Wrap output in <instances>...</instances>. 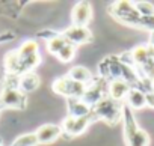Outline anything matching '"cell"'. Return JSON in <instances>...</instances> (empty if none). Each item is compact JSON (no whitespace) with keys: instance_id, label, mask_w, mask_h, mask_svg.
I'll return each instance as SVG.
<instances>
[{"instance_id":"6da1fadb","label":"cell","mask_w":154,"mask_h":146,"mask_svg":"<svg viewBox=\"0 0 154 146\" xmlns=\"http://www.w3.org/2000/svg\"><path fill=\"white\" fill-rule=\"evenodd\" d=\"M98 77L106 82L124 80L131 88H139L143 92H149V80H142L137 71L119 59V56H107L98 65Z\"/></svg>"},{"instance_id":"7a4b0ae2","label":"cell","mask_w":154,"mask_h":146,"mask_svg":"<svg viewBox=\"0 0 154 146\" xmlns=\"http://www.w3.org/2000/svg\"><path fill=\"white\" fill-rule=\"evenodd\" d=\"M122 127H124V140L125 146H149V134L142 130L134 118V113L130 107L124 104L122 109Z\"/></svg>"},{"instance_id":"3957f363","label":"cell","mask_w":154,"mask_h":146,"mask_svg":"<svg viewBox=\"0 0 154 146\" xmlns=\"http://www.w3.org/2000/svg\"><path fill=\"white\" fill-rule=\"evenodd\" d=\"M122 109H124L122 103H116L109 97H106L92 107V116L95 121H103L115 127L122 121Z\"/></svg>"},{"instance_id":"277c9868","label":"cell","mask_w":154,"mask_h":146,"mask_svg":"<svg viewBox=\"0 0 154 146\" xmlns=\"http://www.w3.org/2000/svg\"><path fill=\"white\" fill-rule=\"evenodd\" d=\"M51 89L57 95H62L66 100H69V98H82L83 94H85L86 86L71 80L68 76H63V77H59L53 82Z\"/></svg>"},{"instance_id":"5b68a950","label":"cell","mask_w":154,"mask_h":146,"mask_svg":"<svg viewBox=\"0 0 154 146\" xmlns=\"http://www.w3.org/2000/svg\"><path fill=\"white\" fill-rule=\"evenodd\" d=\"M26 104H27V97L18 88L2 86V92H0V110H6V109L23 110L26 107Z\"/></svg>"},{"instance_id":"8992f818","label":"cell","mask_w":154,"mask_h":146,"mask_svg":"<svg viewBox=\"0 0 154 146\" xmlns=\"http://www.w3.org/2000/svg\"><path fill=\"white\" fill-rule=\"evenodd\" d=\"M107 86H109V82H106V80L101 79V77H94V80L86 86L82 100H83L88 106L94 107V106L98 104L103 98L107 97Z\"/></svg>"},{"instance_id":"52a82bcc","label":"cell","mask_w":154,"mask_h":146,"mask_svg":"<svg viewBox=\"0 0 154 146\" xmlns=\"http://www.w3.org/2000/svg\"><path fill=\"white\" fill-rule=\"evenodd\" d=\"M94 116H83V118H72V116H66L62 121V136L66 137H77L80 136L82 133H85V130L94 122Z\"/></svg>"},{"instance_id":"ba28073f","label":"cell","mask_w":154,"mask_h":146,"mask_svg":"<svg viewBox=\"0 0 154 146\" xmlns=\"http://www.w3.org/2000/svg\"><path fill=\"white\" fill-rule=\"evenodd\" d=\"M62 36L66 39V42L79 47L83 44H89L92 41V32L88 27H80V26H69L63 32H60Z\"/></svg>"},{"instance_id":"9c48e42d","label":"cell","mask_w":154,"mask_h":146,"mask_svg":"<svg viewBox=\"0 0 154 146\" xmlns=\"http://www.w3.org/2000/svg\"><path fill=\"white\" fill-rule=\"evenodd\" d=\"M92 6L89 2H79L72 8V26H80V27H88L89 21L92 20Z\"/></svg>"},{"instance_id":"30bf717a","label":"cell","mask_w":154,"mask_h":146,"mask_svg":"<svg viewBox=\"0 0 154 146\" xmlns=\"http://www.w3.org/2000/svg\"><path fill=\"white\" fill-rule=\"evenodd\" d=\"M35 134H36L39 145H48V143L56 142L59 137H62V128H60V125L45 124V125H41Z\"/></svg>"},{"instance_id":"8fae6325","label":"cell","mask_w":154,"mask_h":146,"mask_svg":"<svg viewBox=\"0 0 154 146\" xmlns=\"http://www.w3.org/2000/svg\"><path fill=\"white\" fill-rule=\"evenodd\" d=\"M131 86L124 82V80H113V82H109V86H107V97L116 103H125V98L130 92Z\"/></svg>"},{"instance_id":"7c38bea8","label":"cell","mask_w":154,"mask_h":146,"mask_svg":"<svg viewBox=\"0 0 154 146\" xmlns=\"http://www.w3.org/2000/svg\"><path fill=\"white\" fill-rule=\"evenodd\" d=\"M66 110H68V116H72V118H83V116L92 115V107L88 106L82 98L66 100Z\"/></svg>"},{"instance_id":"4fadbf2b","label":"cell","mask_w":154,"mask_h":146,"mask_svg":"<svg viewBox=\"0 0 154 146\" xmlns=\"http://www.w3.org/2000/svg\"><path fill=\"white\" fill-rule=\"evenodd\" d=\"M127 107H130L133 112L134 110H140L143 107H146V100H145V92L139 88H131L127 98H125V103H124Z\"/></svg>"},{"instance_id":"5bb4252c","label":"cell","mask_w":154,"mask_h":146,"mask_svg":"<svg viewBox=\"0 0 154 146\" xmlns=\"http://www.w3.org/2000/svg\"><path fill=\"white\" fill-rule=\"evenodd\" d=\"M66 76H68L71 80H74V82H77V83H80V85H85V86H88V85L94 80L92 72H91L88 68L82 66V65L71 68Z\"/></svg>"},{"instance_id":"9a60e30c","label":"cell","mask_w":154,"mask_h":146,"mask_svg":"<svg viewBox=\"0 0 154 146\" xmlns=\"http://www.w3.org/2000/svg\"><path fill=\"white\" fill-rule=\"evenodd\" d=\"M39 77L38 74H35V72H27V74L21 76L20 77V82H18V89L23 92V94H30L33 91H36L39 88Z\"/></svg>"},{"instance_id":"2e32d148","label":"cell","mask_w":154,"mask_h":146,"mask_svg":"<svg viewBox=\"0 0 154 146\" xmlns=\"http://www.w3.org/2000/svg\"><path fill=\"white\" fill-rule=\"evenodd\" d=\"M20 56L17 50H12L6 54L5 57V69H6V76H17L20 77Z\"/></svg>"},{"instance_id":"e0dca14e","label":"cell","mask_w":154,"mask_h":146,"mask_svg":"<svg viewBox=\"0 0 154 146\" xmlns=\"http://www.w3.org/2000/svg\"><path fill=\"white\" fill-rule=\"evenodd\" d=\"M38 42L33 41V39H27L24 41L18 48H17V53L21 59H26V57H30L33 54H38Z\"/></svg>"},{"instance_id":"ac0fdd59","label":"cell","mask_w":154,"mask_h":146,"mask_svg":"<svg viewBox=\"0 0 154 146\" xmlns=\"http://www.w3.org/2000/svg\"><path fill=\"white\" fill-rule=\"evenodd\" d=\"M66 44H68V42H66V39L62 36V33H57L56 36H53V38H50V39L47 41V51H48L50 54L57 56V53H59Z\"/></svg>"},{"instance_id":"d6986e66","label":"cell","mask_w":154,"mask_h":146,"mask_svg":"<svg viewBox=\"0 0 154 146\" xmlns=\"http://www.w3.org/2000/svg\"><path fill=\"white\" fill-rule=\"evenodd\" d=\"M36 145H39L38 139H36V134L35 133H27V134L18 136L9 146H36Z\"/></svg>"},{"instance_id":"ffe728a7","label":"cell","mask_w":154,"mask_h":146,"mask_svg":"<svg viewBox=\"0 0 154 146\" xmlns=\"http://www.w3.org/2000/svg\"><path fill=\"white\" fill-rule=\"evenodd\" d=\"M75 45H72V44H66L59 53H57V59L60 60V62H63V63H68V62H71L72 59H74V56H75Z\"/></svg>"},{"instance_id":"44dd1931","label":"cell","mask_w":154,"mask_h":146,"mask_svg":"<svg viewBox=\"0 0 154 146\" xmlns=\"http://www.w3.org/2000/svg\"><path fill=\"white\" fill-rule=\"evenodd\" d=\"M134 8L140 17L154 15V5L149 2H134Z\"/></svg>"},{"instance_id":"7402d4cb","label":"cell","mask_w":154,"mask_h":146,"mask_svg":"<svg viewBox=\"0 0 154 146\" xmlns=\"http://www.w3.org/2000/svg\"><path fill=\"white\" fill-rule=\"evenodd\" d=\"M139 29H145V30L154 32V15H149V17H140Z\"/></svg>"},{"instance_id":"603a6c76","label":"cell","mask_w":154,"mask_h":146,"mask_svg":"<svg viewBox=\"0 0 154 146\" xmlns=\"http://www.w3.org/2000/svg\"><path fill=\"white\" fill-rule=\"evenodd\" d=\"M145 100H146V107L154 109V92H145Z\"/></svg>"},{"instance_id":"cb8c5ba5","label":"cell","mask_w":154,"mask_h":146,"mask_svg":"<svg viewBox=\"0 0 154 146\" xmlns=\"http://www.w3.org/2000/svg\"><path fill=\"white\" fill-rule=\"evenodd\" d=\"M149 47H154V32H149V41H148Z\"/></svg>"},{"instance_id":"d4e9b609","label":"cell","mask_w":154,"mask_h":146,"mask_svg":"<svg viewBox=\"0 0 154 146\" xmlns=\"http://www.w3.org/2000/svg\"><path fill=\"white\" fill-rule=\"evenodd\" d=\"M149 91H151V92H154V77L149 80Z\"/></svg>"}]
</instances>
